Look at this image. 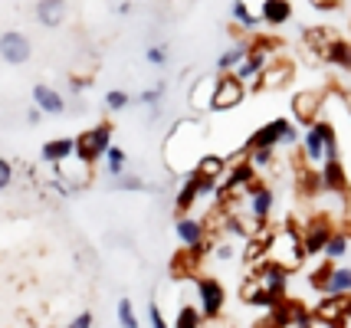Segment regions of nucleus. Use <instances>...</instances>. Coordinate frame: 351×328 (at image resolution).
<instances>
[{
  "label": "nucleus",
  "instance_id": "obj_38",
  "mask_svg": "<svg viewBox=\"0 0 351 328\" xmlns=\"http://www.w3.org/2000/svg\"><path fill=\"white\" fill-rule=\"evenodd\" d=\"M135 102V95H128L125 89H108L106 92V109L112 112V115H119V112H125L128 105Z\"/></svg>",
  "mask_w": 351,
  "mask_h": 328
},
{
  "label": "nucleus",
  "instance_id": "obj_19",
  "mask_svg": "<svg viewBox=\"0 0 351 328\" xmlns=\"http://www.w3.org/2000/svg\"><path fill=\"white\" fill-rule=\"evenodd\" d=\"M66 14H69V0H36L33 3V16L36 23L46 27V30H56L66 23Z\"/></svg>",
  "mask_w": 351,
  "mask_h": 328
},
{
  "label": "nucleus",
  "instance_id": "obj_46",
  "mask_svg": "<svg viewBox=\"0 0 351 328\" xmlns=\"http://www.w3.org/2000/svg\"><path fill=\"white\" fill-rule=\"evenodd\" d=\"M27 122H30V125H40V122H43V112L36 109V105H33V109L27 112Z\"/></svg>",
  "mask_w": 351,
  "mask_h": 328
},
{
  "label": "nucleus",
  "instance_id": "obj_34",
  "mask_svg": "<svg viewBox=\"0 0 351 328\" xmlns=\"http://www.w3.org/2000/svg\"><path fill=\"white\" fill-rule=\"evenodd\" d=\"M227 164H230V161H227L223 155H214V151H207V155L197 161V168H194V171H200V174H207V177H217V181H220V177L227 174Z\"/></svg>",
  "mask_w": 351,
  "mask_h": 328
},
{
  "label": "nucleus",
  "instance_id": "obj_48",
  "mask_svg": "<svg viewBox=\"0 0 351 328\" xmlns=\"http://www.w3.org/2000/svg\"><path fill=\"white\" fill-rule=\"evenodd\" d=\"M315 7H322V10H328V7H338V0H312Z\"/></svg>",
  "mask_w": 351,
  "mask_h": 328
},
{
  "label": "nucleus",
  "instance_id": "obj_27",
  "mask_svg": "<svg viewBox=\"0 0 351 328\" xmlns=\"http://www.w3.org/2000/svg\"><path fill=\"white\" fill-rule=\"evenodd\" d=\"M200 253L194 250H181L174 260H171V273H174V279H194V276H200Z\"/></svg>",
  "mask_w": 351,
  "mask_h": 328
},
{
  "label": "nucleus",
  "instance_id": "obj_39",
  "mask_svg": "<svg viewBox=\"0 0 351 328\" xmlns=\"http://www.w3.org/2000/svg\"><path fill=\"white\" fill-rule=\"evenodd\" d=\"M243 157L256 168V171H269V168H273V161H276V151L273 148H260V151H246Z\"/></svg>",
  "mask_w": 351,
  "mask_h": 328
},
{
  "label": "nucleus",
  "instance_id": "obj_47",
  "mask_svg": "<svg viewBox=\"0 0 351 328\" xmlns=\"http://www.w3.org/2000/svg\"><path fill=\"white\" fill-rule=\"evenodd\" d=\"M338 99L345 102V109H348V115H351V89H338Z\"/></svg>",
  "mask_w": 351,
  "mask_h": 328
},
{
  "label": "nucleus",
  "instance_id": "obj_42",
  "mask_svg": "<svg viewBox=\"0 0 351 328\" xmlns=\"http://www.w3.org/2000/svg\"><path fill=\"white\" fill-rule=\"evenodd\" d=\"M148 322H152V328H171L168 318H165V312H161V305L158 302H152L148 305Z\"/></svg>",
  "mask_w": 351,
  "mask_h": 328
},
{
  "label": "nucleus",
  "instance_id": "obj_37",
  "mask_svg": "<svg viewBox=\"0 0 351 328\" xmlns=\"http://www.w3.org/2000/svg\"><path fill=\"white\" fill-rule=\"evenodd\" d=\"M115 315H119V325L122 328H141L138 312H135V302H132L128 296H122L119 302H115Z\"/></svg>",
  "mask_w": 351,
  "mask_h": 328
},
{
  "label": "nucleus",
  "instance_id": "obj_5",
  "mask_svg": "<svg viewBox=\"0 0 351 328\" xmlns=\"http://www.w3.org/2000/svg\"><path fill=\"white\" fill-rule=\"evenodd\" d=\"M194 292H197V309L204 312V318L217 322L223 315V309H227V286L217 276L200 273V276H194Z\"/></svg>",
  "mask_w": 351,
  "mask_h": 328
},
{
  "label": "nucleus",
  "instance_id": "obj_35",
  "mask_svg": "<svg viewBox=\"0 0 351 328\" xmlns=\"http://www.w3.org/2000/svg\"><path fill=\"white\" fill-rule=\"evenodd\" d=\"M165 95H168V82H165V79H158L154 86H148V89H141V92L135 95V102L148 105V109H161Z\"/></svg>",
  "mask_w": 351,
  "mask_h": 328
},
{
  "label": "nucleus",
  "instance_id": "obj_15",
  "mask_svg": "<svg viewBox=\"0 0 351 328\" xmlns=\"http://www.w3.org/2000/svg\"><path fill=\"white\" fill-rule=\"evenodd\" d=\"M322 105H325V92L319 89H302V92L292 95V118L299 125H315L322 118Z\"/></svg>",
  "mask_w": 351,
  "mask_h": 328
},
{
  "label": "nucleus",
  "instance_id": "obj_41",
  "mask_svg": "<svg viewBox=\"0 0 351 328\" xmlns=\"http://www.w3.org/2000/svg\"><path fill=\"white\" fill-rule=\"evenodd\" d=\"M332 266L335 263H319L312 269V276H308V286L315 289V292H325V282H328V273H332Z\"/></svg>",
  "mask_w": 351,
  "mask_h": 328
},
{
  "label": "nucleus",
  "instance_id": "obj_1",
  "mask_svg": "<svg viewBox=\"0 0 351 328\" xmlns=\"http://www.w3.org/2000/svg\"><path fill=\"white\" fill-rule=\"evenodd\" d=\"M207 155L204 151V125L197 118H181L171 128L168 141H165V161L174 174H191L197 168V161Z\"/></svg>",
  "mask_w": 351,
  "mask_h": 328
},
{
  "label": "nucleus",
  "instance_id": "obj_10",
  "mask_svg": "<svg viewBox=\"0 0 351 328\" xmlns=\"http://www.w3.org/2000/svg\"><path fill=\"white\" fill-rule=\"evenodd\" d=\"M269 322H273V328H312L315 315H312V309L306 302L282 299V302H276V309L269 312Z\"/></svg>",
  "mask_w": 351,
  "mask_h": 328
},
{
  "label": "nucleus",
  "instance_id": "obj_44",
  "mask_svg": "<svg viewBox=\"0 0 351 328\" xmlns=\"http://www.w3.org/2000/svg\"><path fill=\"white\" fill-rule=\"evenodd\" d=\"M92 325H95V315H92V312H79L66 328H92Z\"/></svg>",
  "mask_w": 351,
  "mask_h": 328
},
{
  "label": "nucleus",
  "instance_id": "obj_29",
  "mask_svg": "<svg viewBox=\"0 0 351 328\" xmlns=\"http://www.w3.org/2000/svg\"><path fill=\"white\" fill-rule=\"evenodd\" d=\"M230 20H233L237 30H243V33H253L263 23L260 14H253L246 0H233V3H230Z\"/></svg>",
  "mask_w": 351,
  "mask_h": 328
},
{
  "label": "nucleus",
  "instance_id": "obj_4",
  "mask_svg": "<svg viewBox=\"0 0 351 328\" xmlns=\"http://www.w3.org/2000/svg\"><path fill=\"white\" fill-rule=\"evenodd\" d=\"M217 188H220L217 177H207L200 171L184 174L181 188L174 190V214H191L200 197H217Z\"/></svg>",
  "mask_w": 351,
  "mask_h": 328
},
{
  "label": "nucleus",
  "instance_id": "obj_8",
  "mask_svg": "<svg viewBox=\"0 0 351 328\" xmlns=\"http://www.w3.org/2000/svg\"><path fill=\"white\" fill-rule=\"evenodd\" d=\"M335 230L338 227H335V220L332 217H325V214H312V217L306 220V227H302V250H306V260H319Z\"/></svg>",
  "mask_w": 351,
  "mask_h": 328
},
{
  "label": "nucleus",
  "instance_id": "obj_14",
  "mask_svg": "<svg viewBox=\"0 0 351 328\" xmlns=\"http://www.w3.org/2000/svg\"><path fill=\"white\" fill-rule=\"evenodd\" d=\"M30 56H33V43L27 33H20V30L0 33V60L7 66H27Z\"/></svg>",
  "mask_w": 351,
  "mask_h": 328
},
{
  "label": "nucleus",
  "instance_id": "obj_28",
  "mask_svg": "<svg viewBox=\"0 0 351 328\" xmlns=\"http://www.w3.org/2000/svg\"><path fill=\"white\" fill-rule=\"evenodd\" d=\"M322 296H351V266H341V263L332 266Z\"/></svg>",
  "mask_w": 351,
  "mask_h": 328
},
{
  "label": "nucleus",
  "instance_id": "obj_33",
  "mask_svg": "<svg viewBox=\"0 0 351 328\" xmlns=\"http://www.w3.org/2000/svg\"><path fill=\"white\" fill-rule=\"evenodd\" d=\"M204 312H200L197 305H191V302H184L178 305V315H174V325L171 328H204Z\"/></svg>",
  "mask_w": 351,
  "mask_h": 328
},
{
  "label": "nucleus",
  "instance_id": "obj_9",
  "mask_svg": "<svg viewBox=\"0 0 351 328\" xmlns=\"http://www.w3.org/2000/svg\"><path fill=\"white\" fill-rule=\"evenodd\" d=\"M315 322L328 328H348L351 325V296H322L312 305Z\"/></svg>",
  "mask_w": 351,
  "mask_h": 328
},
{
  "label": "nucleus",
  "instance_id": "obj_3",
  "mask_svg": "<svg viewBox=\"0 0 351 328\" xmlns=\"http://www.w3.org/2000/svg\"><path fill=\"white\" fill-rule=\"evenodd\" d=\"M299 131H295V125H292L289 118L282 115V118H273V122H266V125H260L250 138L243 141V155L246 151H260V148H292V144H299Z\"/></svg>",
  "mask_w": 351,
  "mask_h": 328
},
{
  "label": "nucleus",
  "instance_id": "obj_31",
  "mask_svg": "<svg viewBox=\"0 0 351 328\" xmlns=\"http://www.w3.org/2000/svg\"><path fill=\"white\" fill-rule=\"evenodd\" d=\"M102 168H106V174L115 181V177H122V174H128V151L125 148H119V144H112L106 151V157H102Z\"/></svg>",
  "mask_w": 351,
  "mask_h": 328
},
{
  "label": "nucleus",
  "instance_id": "obj_21",
  "mask_svg": "<svg viewBox=\"0 0 351 328\" xmlns=\"http://www.w3.org/2000/svg\"><path fill=\"white\" fill-rule=\"evenodd\" d=\"M214 92H217V76H197L194 89L187 95V105L194 112H214Z\"/></svg>",
  "mask_w": 351,
  "mask_h": 328
},
{
  "label": "nucleus",
  "instance_id": "obj_30",
  "mask_svg": "<svg viewBox=\"0 0 351 328\" xmlns=\"http://www.w3.org/2000/svg\"><path fill=\"white\" fill-rule=\"evenodd\" d=\"M348 253H351V234L348 230H335L332 240H328V247H325V253H322V260L325 263H341Z\"/></svg>",
  "mask_w": 351,
  "mask_h": 328
},
{
  "label": "nucleus",
  "instance_id": "obj_26",
  "mask_svg": "<svg viewBox=\"0 0 351 328\" xmlns=\"http://www.w3.org/2000/svg\"><path fill=\"white\" fill-rule=\"evenodd\" d=\"M322 60H325L328 66H338V69L351 73V40H345V36H335L328 47L322 49Z\"/></svg>",
  "mask_w": 351,
  "mask_h": 328
},
{
  "label": "nucleus",
  "instance_id": "obj_12",
  "mask_svg": "<svg viewBox=\"0 0 351 328\" xmlns=\"http://www.w3.org/2000/svg\"><path fill=\"white\" fill-rule=\"evenodd\" d=\"M240 203H243V210L256 220L260 227H266V223H269V217H273V207H276V190L269 188V184H263V181H260V184L250 190V194H243V197H240Z\"/></svg>",
  "mask_w": 351,
  "mask_h": 328
},
{
  "label": "nucleus",
  "instance_id": "obj_7",
  "mask_svg": "<svg viewBox=\"0 0 351 328\" xmlns=\"http://www.w3.org/2000/svg\"><path fill=\"white\" fill-rule=\"evenodd\" d=\"M174 236H178V243H181L184 250H194L200 256L210 253V227H207V220L194 217V214H178Z\"/></svg>",
  "mask_w": 351,
  "mask_h": 328
},
{
  "label": "nucleus",
  "instance_id": "obj_24",
  "mask_svg": "<svg viewBox=\"0 0 351 328\" xmlns=\"http://www.w3.org/2000/svg\"><path fill=\"white\" fill-rule=\"evenodd\" d=\"M40 157H43L46 164H66L69 157H76V138H53L46 141L43 148H40Z\"/></svg>",
  "mask_w": 351,
  "mask_h": 328
},
{
  "label": "nucleus",
  "instance_id": "obj_18",
  "mask_svg": "<svg viewBox=\"0 0 351 328\" xmlns=\"http://www.w3.org/2000/svg\"><path fill=\"white\" fill-rule=\"evenodd\" d=\"M240 299H243L246 305H253V309H266V312H273L276 302H282V299H276L273 292H269L256 276H250V273H246L243 286H240Z\"/></svg>",
  "mask_w": 351,
  "mask_h": 328
},
{
  "label": "nucleus",
  "instance_id": "obj_40",
  "mask_svg": "<svg viewBox=\"0 0 351 328\" xmlns=\"http://www.w3.org/2000/svg\"><path fill=\"white\" fill-rule=\"evenodd\" d=\"M145 60H148L154 69H165V66H168V47H165V43H152V47L145 49Z\"/></svg>",
  "mask_w": 351,
  "mask_h": 328
},
{
  "label": "nucleus",
  "instance_id": "obj_25",
  "mask_svg": "<svg viewBox=\"0 0 351 328\" xmlns=\"http://www.w3.org/2000/svg\"><path fill=\"white\" fill-rule=\"evenodd\" d=\"M260 20L266 27H286L292 20V0H263Z\"/></svg>",
  "mask_w": 351,
  "mask_h": 328
},
{
  "label": "nucleus",
  "instance_id": "obj_45",
  "mask_svg": "<svg viewBox=\"0 0 351 328\" xmlns=\"http://www.w3.org/2000/svg\"><path fill=\"white\" fill-rule=\"evenodd\" d=\"M115 14H119V16H132V14H135V3H132V0H119V3H115Z\"/></svg>",
  "mask_w": 351,
  "mask_h": 328
},
{
  "label": "nucleus",
  "instance_id": "obj_23",
  "mask_svg": "<svg viewBox=\"0 0 351 328\" xmlns=\"http://www.w3.org/2000/svg\"><path fill=\"white\" fill-rule=\"evenodd\" d=\"M319 177H322V190H328V194H348V171H345L341 157L338 161H325L319 168Z\"/></svg>",
  "mask_w": 351,
  "mask_h": 328
},
{
  "label": "nucleus",
  "instance_id": "obj_20",
  "mask_svg": "<svg viewBox=\"0 0 351 328\" xmlns=\"http://www.w3.org/2000/svg\"><path fill=\"white\" fill-rule=\"evenodd\" d=\"M33 105L43 112V115H62L66 112V99H62V92H56L53 86H46V82H36L33 86Z\"/></svg>",
  "mask_w": 351,
  "mask_h": 328
},
{
  "label": "nucleus",
  "instance_id": "obj_32",
  "mask_svg": "<svg viewBox=\"0 0 351 328\" xmlns=\"http://www.w3.org/2000/svg\"><path fill=\"white\" fill-rule=\"evenodd\" d=\"M112 190H119V194H148V190H154V188L141 177V174L128 171V174H122V177L112 181Z\"/></svg>",
  "mask_w": 351,
  "mask_h": 328
},
{
  "label": "nucleus",
  "instance_id": "obj_11",
  "mask_svg": "<svg viewBox=\"0 0 351 328\" xmlns=\"http://www.w3.org/2000/svg\"><path fill=\"white\" fill-rule=\"evenodd\" d=\"M328 128H332V122L328 118H319L315 125L306 128V135H302V164H325V144H328Z\"/></svg>",
  "mask_w": 351,
  "mask_h": 328
},
{
  "label": "nucleus",
  "instance_id": "obj_43",
  "mask_svg": "<svg viewBox=\"0 0 351 328\" xmlns=\"http://www.w3.org/2000/svg\"><path fill=\"white\" fill-rule=\"evenodd\" d=\"M14 184V164L7 157H0V190H7Z\"/></svg>",
  "mask_w": 351,
  "mask_h": 328
},
{
  "label": "nucleus",
  "instance_id": "obj_22",
  "mask_svg": "<svg viewBox=\"0 0 351 328\" xmlns=\"http://www.w3.org/2000/svg\"><path fill=\"white\" fill-rule=\"evenodd\" d=\"M246 56H250V40H233L220 56H217V76H233L237 73V66L243 63Z\"/></svg>",
  "mask_w": 351,
  "mask_h": 328
},
{
  "label": "nucleus",
  "instance_id": "obj_36",
  "mask_svg": "<svg viewBox=\"0 0 351 328\" xmlns=\"http://www.w3.org/2000/svg\"><path fill=\"white\" fill-rule=\"evenodd\" d=\"M210 256H214L217 263H233V260L243 256V250L233 240H217V243H210Z\"/></svg>",
  "mask_w": 351,
  "mask_h": 328
},
{
  "label": "nucleus",
  "instance_id": "obj_2",
  "mask_svg": "<svg viewBox=\"0 0 351 328\" xmlns=\"http://www.w3.org/2000/svg\"><path fill=\"white\" fill-rule=\"evenodd\" d=\"M266 260H273V263H279L282 269L295 273L299 266L306 263V250H302V227H295V223L273 227V234H269V247H266Z\"/></svg>",
  "mask_w": 351,
  "mask_h": 328
},
{
  "label": "nucleus",
  "instance_id": "obj_13",
  "mask_svg": "<svg viewBox=\"0 0 351 328\" xmlns=\"http://www.w3.org/2000/svg\"><path fill=\"white\" fill-rule=\"evenodd\" d=\"M250 95V86L240 82L237 76H217V92H214V112H233L243 105Z\"/></svg>",
  "mask_w": 351,
  "mask_h": 328
},
{
  "label": "nucleus",
  "instance_id": "obj_17",
  "mask_svg": "<svg viewBox=\"0 0 351 328\" xmlns=\"http://www.w3.org/2000/svg\"><path fill=\"white\" fill-rule=\"evenodd\" d=\"M292 76H295V66L289 60H273L269 69L263 73V79L253 86V92H279L282 86H289Z\"/></svg>",
  "mask_w": 351,
  "mask_h": 328
},
{
  "label": "nucleus",
  "instance_id": "obj_16",
  "mask_svg": "<svg viewBox=\"0 0 351 328\" xmlns=\"http://www.w3.org/2000/svg\"><path fill=\"white\" fill-rule=\"evenodd\" d=\"M250 276H256V279L273 292L276 299H286V292H289V269H282L279 263H273V260H263V263L250 266Z\"/></svg>",
  "mask_w": 351,
  "mask_h": 328
},
{
  "label": "nucleus",
  "instance_id": "obj_6",
  "mask_svg": "<svg viewBox=\"0 0 351 328\" xmlns=\"http://www.w3.org/2000/svg\"><path fill=\"white\" fill-rule=\"evenodd\" d=\"M108 148H112V122H99V125L86 128L82 135H76V161L89 164V168L106 157Z\"/></svg>",
  "mask_w": 351,
  "mask_h": 328
}]
</instances>
